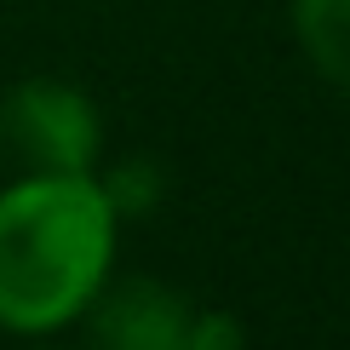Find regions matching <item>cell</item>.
Listing matches in <instances>:
<instances>
[{"label": "cell", "mask_w": 350, "mask_h": 350, "mask_svg": "<svg viewBox=\"0 0 350 350\" xmlns=\"http://www.w3.org/2000/svg\"><path fill=\"white\" fill-rule=\"evenodd\" d=\"M115 230L92 172H23L0 189V327L57 333L109 282Z\"/></svg>", "instance_id": "1"}, {"label": "cell", "mask_w": 350, "mask_h": 350, "mask_svg": "<svg viewBox=\"0 0 350 350\" xmlns=\"http://www.w3.org/2000/svg\"><path fill=\"white\" fill-rule=\"evenodd\" d=\"M293 35L316 75L350 98V0H293Z\"/></svg>", "instance_id": "4"}, {"label": "cell", "mask_w": 350, "mask_h": 350, "mask_svg": "<svg viewBox=\"0 0 350 350\" xmlns=\"http://www.w3.org/2000/svg\"><path fill=\"white\" fill-rule=\"evenodd\" d=\"M92 350H184L189 339V299L172 293L167 282L133 275L92 299Z\"/></svg>", "instance_id": "3"}, {"label": "cell", "mask_w": 350, "mask_h": 350, "mask_svg": "<svg viewBox=\"0 0 350 350\" xmlns=\"http://www.w3.org/2000/svg\"><path fill=\"white\" fill-rule=\"evenodd\" d=\"M92 178H98V189H104V201H109L115 218H144V213H155V201L167 196V172L155 167L150 155H126V161L92 172Z\"/></svg>", "instance_id": "5"}, {"label": "cell", "mask_w": 350, "mask_h": 350, "mask_svg": "<svg viewBox=\"0 0 350 350\" xmlns=\"http://www.w3.org/2000/svg\"><path fill=\"white\" fill-rule=\"evenodd\" d=\"M0 150L23 172H92L104 121L69 81H18L0 98Z\"/></svg>", "instance_id": "2"}, {"label": "cell", "mask_w": 350, "mask_h": 350, "mask_svg": "<svg viewBox=\"0 0 350 350\" xmlns=\"http://www.w3.org/2000/svg\"><path fill=\"white\" fill-rule=\"evenodd\" d=\"M184 350H247V333L230 310H196L189 316V339Z\"/></svg>", "instance_id": "6"}]
</instances>
